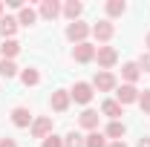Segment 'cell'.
I'll return each mask as SVG.
<instances>
[{"instance_id": "6da1fadb", "label": "cell", "mask_w": 150, "mask_h": 147, "mask_svg": "<svg viewBox=\"0 0 150 147\" xmlns=\"http://www.w3.org/2000/svg\"><path fill=\"white\" fill-rule=\"evenodd\" d=\"M69 98H72L75 104H90V101H93V84L78 81L72 90H69Z\"/></svg>"}, {"instance_id": "7a4b0ae2", "label": "cell", "mask_w": 150, "mask_h": 147, "mask_svg": "<svg viewBox=\"0 0 150 147\" xmlns=\"http://www.w3.org/2000/svg\"><path fill=\"white\" fill-rule=\"evenodd\" d=\"M93 90H98V92H110V90H115V75L107 72V69L95 72V78H93Z\"/></svg>"}, {"instance_id": "3957f363", "label": "cell", "mask_w": 150, "mask_h": 147, "mask_svg": "<svg viewBox=\"0 0 150 147\" xmlns=\"http://www.w3.org/2000/svg\"><path fill=\"white\" fill-rule=\"evenodd\" d=\"M95 61H98V66H104V69H110L112 64L118 61V52H115L112 46H98V49H95Z\"/></svg>"}, {"instance_id": "277c9868", "label": "cell", "mask_w": 150, "mask_h": 147, "mask_svg": "<svg viewBox=\"0 0 150 147\" xmlns=\"http://www.w3.org/2000/svg\"><path fill=\"white\" fill-rule=\"evenodd\" d=\"M87 35H90V26H87V23H81V20H75V23L67 26V37L75 40V46H78V43H84V37H87Z\"/></svg>"}, {"instance_id": "5b68a950", "label": "cell", "mask_w": 150, "mask_h": 147, "mask_svg": "<svg viewBox=\"0 0 150 147\" xmlns=\"http://www.w3.org/2000/svg\"><path fill=\"white\" fill-rule=\"evenodd\" d=\"M115 101L124 107V104H133V101H139V90L133 87V84H121L118 92H115Z\"/></svg>"}, {"instance_id": "8992f818", "label": "cell", "mask_w": 150, "mask_h": 147, "mask_svg": "<svg viewBox=\"0 0 150 147\" xmlns=\"http://www.w3.org/2000/svg\"><path fill=\"white\" fill-rule=\"evenodd\" d=\"M72 58L78 61V64H90V61L95 58V46H93V43H87V40H84V43H78V46L72 49Z\"/></svg>"}, {"instance_id": "52a82bcc", "label": "cell", "mask_w": 150, "mask_h": 147, "mask_svg": "<svg viewBox=\"0 0 150 147\" xmlns=\"http://www.w3.org/2000/svg\"><path fill=\"white\" fill-rule=\"evenodd\" d=\"M69 101H72V98H69V92H67V90H55L49 104H52V110H55V112H67V110H69Z\"/></svg>"}, {"instance_id": "ba28073f", "label": "cell", "mask_w": 150, "mask_h": 147, "mask_svg": "<svg viewBox=\"0 0 150 147\" xmlns=\"http://www.w3.org/2000/svg\"><path fill=\"white\" fill-rule=\"evenodd\" d=\"M112 32H115V26H112L110 20H98V23L93 26L95 40H101V43H104V40H110V37H112Z\"/></svg>"}, {"instance_id": "9c48e42d", "label": "cell", "mask_w": 150, "mask_h": 147, "mask_svg": "<svg viewBox=\"0 0 150 147\" xmlns=\"http://www.w3.org/2000/svg\"><path fill=\"white\" fill-rule=\"evenodd\" d=\"M32 136L35 139H46V136H52V118H38L35 124H32Z\"/></svg>"}, {"instance_id": "30bf717a", "label": "cell", "mask_w": 150, "mask_h": 147, "mask_svg": "<svg viewBox=\"0 0 150 147\" xmlns=\"http://www.w3.org/2000/svg\"><path fill=\"white\" fill-rule=\"evenodd\" d=\"M12 124L15 127H29L32 124V112L26 110V107H15L12 110Z\"/></svg>"}, {"instance_id": "8fae6325", "label": "cell", "mask_w": 150, "mask_h": 147, "mask_svg": "<svg viewBox=\"0 0 150 147\" xmlns=\"http://www.w3.org/2000/svg\"><path fill=\"white\" fill-rule=\"evenodd\" d=\"M98 118H101V115H98L95 110H84L81 112V127L90 130V133H95V130H98Z\"/></svg>"}, {"instance_id": "7c38bea8", "label": "cell", "mask_w": 150, "mask_h": 147, "mask_svg": "<svg viewBox=\"0 0 150 147\" xmlns=\"http://www.w3.org/2000/svg\"><path fill=\"white\" fill-rule=\"evenodd\" d=\"M101 112H104L107 118H112V121H118V115H124V107H121L118 101H104V104H101Z\"/></svg>"}, {"instance_id": "4fadbf2b", "label": "cell", "mask_w": 150, "mask_h": 147, "mask_svg": "<svg viewBox=\"0 0 150 147\" xmlns=\"http://www.w3.org/2000/svg\"><path fill=\"white\" fill-rule=\"evenodd\" d=\"M40 15L46 20H55L58 15H61V6H58L55 0H43V3H40Z\"/></svg>"}, {"instance_id": "5bb4252c", "label": "cell", "mask_w": 150, "mask_h": 147, "mask_svg": "<svg viewBox=\"0 0 150 147\" xmlns=\"http://www.w3.org/2000/svg\"><path fill=\"white\" fill-rule=\"evenodd\" d=\"M15 29H18V20H15V18H9V15H6V18H0V35H3V37H9V40H12Z\"/></svg>"}, {"instance_id": "9a60e30c", "label": "cell", "mask_w": 150, "mask_h": 147, "mask_svg": "<svg viewBox=\"0 0 150 147\" xmlns=\"http://www.w3.org/2000/svg\"><path fill=\"white\" fill-rule=\"evenodd\" d=\"M124 133H127V127H124L121 121H110V127H107V136H110L112 141H121V139H124Z\"/></svg>"}, {"instance_id": "2e32d148", "label": "cell", "mask_w": 150, "mask_h": 147, "mask_svg": "<svg viewBox=\"0 0 150 147\" xmlns=\"http://www.w3.org/2000/svg\"><path fill=\"white\" fill-rule=\"evenodd\" d=\"M84 147H107V136L95 130V133H90V136L84 139Z\"/></svg>"}, {"instance_id": "e0dca14e", "label": "cell", "mask_w": 150, "mask_h": 147, "mask_svg": "<svg viewBox=\"0 0 150 147\" xmlns=\"http://www.w3.org/2000/svg\"><path fill=\"white\" fill-rule=\"evenodd\" d=\"M121 75H124V81H127V84H133V81H136V78H139V75H142V69H139V64H124V66H121Z\"/></svg>"}, {"instance_id": "ac0fdd59", "label": "cell", "mask_w": 150, "mask_h": 147, "mask_svg": "<svg viewBox=\"0 0 150 147\" xmlns=\"http://www.w3.org/2000/svg\"><path fill=\"white\" fill-rule=\"evenodd\" d=\"M18 52H20V43H18V40H6V43L0 46V55L6 58V61H12Z\"/></svg>"}, {"instance_id": "d6986e66", "label": "cell", "mask_w": 150, "mask_h": 147, "mask_svg": "<svg viewBox=\"0 0 150 147\" xmlns=\"http://www.w3.org/2000/svg\"><path fill=\"white\" fill-rule=\"evenodd\" d=\"M20 81H23L26 87H35V84H40V72L29 66V69H23V72H20Z\"/></svg>"}, {"instance_id": "ffe728a7", "label": "cell", "mask_w": 150, "mask_h": 147, "mask_svg": "<svg viewBox=\"0 0 150 147\" xmlns=\"http://www.w3.org/2000/svg\"><path fill=\"white\" fill-rule=\"evenodd\" d=\"M35 20H38V12H35V9H29V6H23V9H20V20H18V23H23V26H32Z\"/></svg>"}, {"instance_id": "44dd1931", "label": "cell", "mask_w": 150, "mask_h": 147, "mask_svg": "<svg viewBox=\"0 0 150 147\" xmlns=\"http://www.w3.org/2000/svg\"><path fill=\"white\" fill-rule=\"evenodd\" d=\"M81 12H84V6H81V3H75V0H72V3H67V6H64V15H67V18L72 20V23L78 20V15H81Z\"/></svg>"}, {"instance_id": "7402d4cb", "label": "cell", "mask_w": 150, "mask_h": 147, "mask_svg": "<svg viewBox=\"0 0 150 147\" xmlns=\"http://www.w3.org/2000/svg\"><path fill=\"white\" fill-rule=\"evenodd\" d=\"M124 12H127V6H124L121 0H110V3H107V15H110V18H118V15H124Z\"/></svg>"}, {"instance_id": "603a6c76", "label": "cell", "mask_w": 150, "mask_h": 147, "mask_svg": "<svg viewBox=\"0 0 150 147\" xmlns=\"http://www.w3.org/2000/svg\"><path fill=\"white\" fill-rule=\"evenodd\" d=\"M64 147H84V136L81 133H67V139H64Z\"/></svg>"}, {"instance_id": "cb8c5ba5", "label": "cell", "mask_w": 150, "mask_h": 147, "mask_svg": "<svg viewBox=\"0 0 150 147\" xmlns=\"http://www.w3.org/2000/svg\"><path fill=\"white\" fill-rule=\"evenodd\" d=\"M18 75V66L12 61H0V78H15Z\"/></svg>"}, {"instance_id": "d4e9b609", "label": "cell", "mask_w": 150, "mask_h": 147, "mask_svg": "<svg viewBox=\"0 0 150 147\" xmlns=\"http://www.w3.org/2000/svg\"><path fill=\"white\" fill-rule=\"evenodd\" d=\"M139 107H142V112L150 115V90H144L142 95H139Z\"/></svg>"}, {"instance_id": "484cf974", "label": "cell", "mask_w": 150, "mask_h": 147, "mask_svg": "<svg viewBox=\"0 0 150 147\" xmlns=\"http://www.w3.org/2000/svg\"><path fill=\"white\" fill-rule=\"evenodd\" d=\"M43 147H64V139L52 133V136H46V139H43Z\"/></svg>"}, {"instance_id": "4316f807", "label": "cell", "mask_w": 150, "mask_h": 147, "mask_svg": "<svg viewBox=\"0 0 150 147\" xmlns=\"http://www.w3.org/2000/svg\"><path fill=\"white\" fill-rule=\"evenodd\" d=\"M139 69L142 72H150V52H144V55L139 58Z\"/></svg>"}, {"instance_id": "83f0119b", "label": "cell", "mask_w": 150, "mask_h": 147, "mask_svg": "<svg viewBox=\"0 0 150 147\" xmlns=\"http://www.w3.org/2000/svg\"><path fill=\"white\" fill-rule=\"evenodd\" d=\"M0 147H18L15 139H0Z\"/></svg>"}, {"instance_id": "f1b7e54d", "label": "cell", "mask_w": 150, "mask_h": 147, "mask_svg": "<svg viewBox=\"0 0 150 147\" xmlns=\"http://www.w3.org/2000/svg\"><path fill=\"white\" fill-rule=\"evenodd\" d=\"M136 147H150V136H142V139L136 141Z\"/></svg>"}, {"instance_id": "f546056e", "label": "cell", "mask_w": 150, "mask_h": 147, "mask_svg": "<svg viewBox=\"0 0 150 147\" xmlns=\"http://www.w3.org/2000/svg\"><path fill=\"white\" fill-rule=\"evenodd\" d=\"M107 147H127V144H124V141H110Z\"/></svg>"}, {"instance_id": "4dcf8cb0", "label": "cell", "mask_w": 150, "mask_h": 147, "mask_svg": "<svg viewBox=\"0 0 150 147\" xmlns=\"http://www.w3.org/2000/svg\"><path fill=\"white\" fill-rule=\"evenodd\" d=\"M144 43H147V46H150V35H147V37H144Z\"/></svg>"}, {"instance_id": "1f68e13d", "label": "cell", "mask_w": 150, "mask_h": 147, "mask_svg": "<svg viewBox=\"0 0 150 147\" xmlns=\"http://www.w3.org/2000/svg\"><path fill=\"white\" fill-rule=\"evenodd\" d=\"M0 15H3V3H0Z\"/></svg>"}]
</instances>
